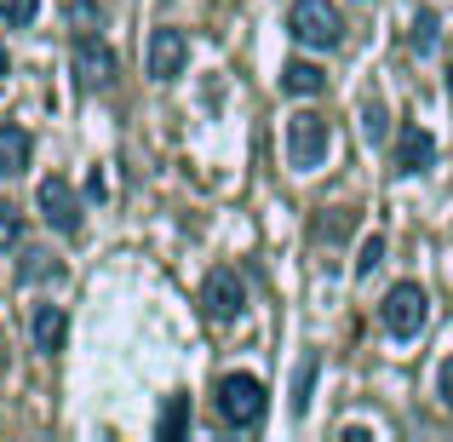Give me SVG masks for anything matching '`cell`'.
Returning <instances> with one entry per match:
<instances>
[{"label": "cell", "mask_w": 453, "mask_h": 442, "mask_svg": "<svg viewBox=\"0 0 453 442\" xmlns=\"http://www.w3.org/2000/svg\"><path fill=\"white\" fill-rule=\"evenodd\" d=\"M219 414L235 431H253V425L265 420V385H258L253 374H224L219 379Z\"/></svg>", "instance_id": "1"}, {"label": "cell", "mask_w": 453, "mask_h": 442, "mask_svg": "<svg viewBox=\"0 0 453 442\" xmlns=\"http://www.w3.org/2000/svg\"><path fill=\"white\" fill-rule=\"evenodd\" d=\"M379 316H385L390 339H413V333L425 328V316H431V293H425L419 282H396V288L385 293V305H379Z\"/></svg>", "instance_id": "2"}, {"label": "cell", "mask_w": 453, "mask_h": 442, "mask_svg": "<svg viewBox=\"0 0 453 442\" xmlns=\"http://www.w3.org/2000/svg\"><path fill=\"white\" fill-rule=\"evenodd\" d=\"M288 29H293L299 46H339L344 41V18H339V6H327V0H293Z\"/></svg>", "instance_id": "3"}, {"label": "cell", "mask_w": 453, "mask_h": 442, "mask_svg": "<svg viewBox=\"0 0 453 442\" xmlns=\"http://www.w3.org/2000/svg\"><path fill=\"white\" fill-rule=\"evenodd\" d=\"M327 150H333V127L321 121L316 110H299L288 121V161L299 167V173H316V167L327 161Z\"/></svg>", "instance_id": "4"}, {"label": "cell", "mask_w": 453, "mask_h": 442, "mask_svg": "<svg viewBox=\"0 0 453 442\" xmlns=\"http://www.w3.org/2000/svg\"><path fill=\"white\" fill-rule=\"evenodd\" d=\"M35 201H41V219L52 224L58 236H81V196L69 190V178H58V173L41 178V196Z\"/></svg>", "instance_id": "5"}, {"label": "cell", "mask_w": 453, "mask_h": 442, "mask_svg": "<svg viewBox=\"0 0 453 442\" xmlns=\"http://www.w3.org/2000/svg\"><path fill=\"white\" fill-rule=\"evenodd\" d=\"M201 305H207V316H212V322L242 316V310H247V282L235 276V270H212L207 288H201Z\"/></svg>", "instance_id": "6"}, {"label": "cell", "mask_w": 453, "mask_h": 442, "mask_svg": "<svg viewBox=\"0 0 453 442\" xmlns=\"http://www.w3.org/2000/svg\"><path fill=\"white\" fill-rule=\"evenodd\" d=\"M184 58H189V41H184L178 29H155V35H150V75H155V81L184 75Z\"/></svg>", "instance_id": "7"}, {"label": "cell", "mask_w": 453, "mask_h": 442, "mask_svg": "<svg viewBox=\"0 0 453 442\" xmlns=\"http://www.w3.org/2000/svg\"><path fill=\"white\" fill-rule=\"evenodd\" d=\"M75 75H81V87H104V81L115 75V52L98 35H81L75 41Z\"/></svg>", "instance_id": "8"}, {"label": "cell", "mask_w": 453, "mask_h": 442, "mask_svg": "<svg viewBox=\"0 0 453 442\" xmlns=\"http://www.w3.org/2000/svg\"><path fill=\"white\" fill-rule=\"evenodd\" d=\"M431 161H436V138L425 133V127H408V133L396 138V173H425Z\"/></svg>", "instance_id": "9"}, {"label": "cell", "mask_w": 453, "mask_h": 442, "mask_svg": "<svg viewBox=\"0 0 453 442\" xmlns=\"http://www.w3.org/2000/svg\"><path fill=\"white\" fill-rule=\"evenodd\" d=\"M35 351H64V339H69V316H64V305H35Z\"/></svg>", "instance_id": "10"}, {"label": "cell", "mask_w": 453, "mask_h": 442, "mask_svg": "<svg viewBox=\"0 0 453 442\" xmlns=\"http://www.w3.org/2000/svg\"><path fill=\"white\" fill-rule=\"evenodd\" d=\"M29 173V133L23 127H0V178Z\"/></svg>", "instance_id": "11"}, {"label": "cell", "mask_w": 453, "mask_h": 442, "mask_svg": "<svg viewBox=\"0 0 453 442\" xmlns=\"http://www.w3.org/2000/svg\"><path fill=\"white\" fill-rule=\"evenodd\" d=\"M281 87H288L293 98H316V92H327V75H321L316 64H304V58H293V64L281 69Z\"/></svg>", "instance_id": "12"}, {"label": "cell", "mask_w": 453, "mask_h": 442, "mask_svg": "<svg viewBox=\"0 0 453 442\" xmlns=\"http://www.w3.org/2000/svg\"><path fill=\"white\" fill-rule=\"evenodd\" d=\"M436 41H442V18H436V12H419V18H413V29H408V46L419 58H431Z\"/></svg>", "instance_id": "13"}, {"label": "cell", "mask_w": 453, "mask_h": 442, "mask_svg": "<svg viewBox=\"0 0 453 442\" xmlns=\"http://www.w3.org/2000/svg\"><path fill=\"white\" fill-rule=\"evenodd\" d=\"M310 385H316V351L299 356V374H293V414L310 408Z\"/></svg>", "instance_id": "14"}, {"label": "cell", "mask_w": 453, "mask_h": 442, "mask_svg": "<svg viewBox=\"0 0 453 442\" xmlns=\"http://www.w3.org/2000/svg\"><path fill=\"white\" fill-rule=\"evenodd\" d=\"M18 242H23V213L12 207V201H0V253L18 247Z\"/></svg>", "instance_id": "15"}, {"label": "cell", "mask_w": 453, "mask_h": 442, "mask_svg": "<svg viewBox=\"0 0 453 442\" xmlns=\"http://www.w3.org/2000/svg\"><path fill=\"white\" fill-rule=\"evenodd\" d=\"M362 133H367V144H385V138H390V115H385V104H367V110H362Z\"/></svg>", "instance_id": "16"}, {"label": "cell", "mask_w": 453, "mask_h": 442, "mask_svg": "<svg viewBox=\"0 0 453 442\" xmlns=\"http://www.w3.org/2000/svg\"><path fill=\"white\" fill-rule=\"evenodd\" d=\"M184 425H189V397H173L161 414V437H184Z\"/></svg>", "instance_id": "17"}, {"label": "cell", "mask_w": 453, "mask_h": 442, "mask_svg": "<svg viewBox=\"0 0 453 442\" xmlns=\"http://www.w3.org/2000/svg\"><path fill=\"white\" fill-rule=\"evenodd\" d=\"M35 12H41V0H0V23H12V29L35 23Z\"/></svg>", "instance_id": "18"}, {"label": "cell", "mask_w": 453, "mask_h": 442, "mask_svg": "<svg viewBox=\"0 0 453 442\" xmlns=\"http://www.w3.org/2000/svg\"><path fill=\"white\" fill-rule=\"evenodd\" d=\"M58 276V259L52 253H23V282H46Z\"/></svg>", "instance_id": "19"}, {"label": "cell", "mask_w": 453, "mask_h": 442, "mask_svg": "<svg viewBox=\"0 0 453 442\" xmlns=\"http://www.w3.org/2000/svg\"><path fill=\"white\" fill-rule=\"evenodd\" d=\"M379 265H385V242H379V236H367V242H362V259H356V270H362V276H373Z\"/></svg>", "instance_id": "20"}, {"label": "cell", "mask_w": 453, "mask_h": 442, "mask_svg": "<svg viewBox=\"0 0 453 442\" xmlns=\"http://www.w3.org/2000/svg\"><path fill=\"white\" fill-rule=\"evenodd\" d=\"M350 224H356V213H333V219H321V224H316V236L339 242V236H350Z\"/></svg>", "instance_id": "21"}, {"label": "cell", "mask_w": 453, "mask_h": 442, "mask_svg": "<svg viewBox=\"0 0 453 442\" xmlns=\"http://www.w3.org/2000/svg\"><path fill=\"white\" fill-rule=\"evenodd\" d=\"M436 391H442V402L453 408V362H442V379H436Z\"/></svg>", "instance_id": "22"}, {"label": "cell", "mask_w": 453, "mask_h": 442, "mask_svg": "<svg viewBox=\"0 0 453 442\" xmlns=\"http://www.w3.org/2000/svg\"><path fill=\"white\" fill-rule=\"evenodd\" d=\"M0 75H6V46H0Z\"/></svg>", "instance_id": "23"}, {"label": "cell", "mask_w": 453, "mask_h": 442, "mask_svg": "<svg viewBox=\"0 0 453 442\" xmlns=\"http://www.w3.org/2000/svg\"><path fill=\"white\" fill-rule=\"evenodd\" d=\"M448 92H453V64H448Z\"/></svg>", "instance_id": "24"}]
</instances>
